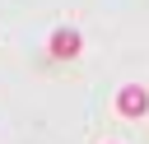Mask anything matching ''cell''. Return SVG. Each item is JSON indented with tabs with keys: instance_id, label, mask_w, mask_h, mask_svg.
I'll return each mask as SVG.
<instances>
[{
	"instance_id": "1",
	"label": "cell",
	"mask_w": 149,
	"mask_h": 144,
	"mask_svg": "<svg viewBox=\"0 0 149 144\" xmlns=\"http://www.w3.org/2000/svg\"><path fill=\"white\" fill-rule=\"evenodd\" d=\"M47 51H51L56 60H70V56H79V51H84V37H79L74 28H56V33H51V42H47Z\"/></svg>"
},
{
	"instance_id": "2",
	"label": "cell",
	"mask_w": 149,
	"mask_h": 144,
	"mask_svg": "<svg viewBox=\"0 0 149 144\" xmlns=\"http://www.w3.org/2000/svg\"><path fill=\"white\" fill-rule=\"evenodd\" d=\"M116 111H121V116H144V111H149V93H144L140 84H126V88L116 93Z\"/></svg>"
}]
</instances>
